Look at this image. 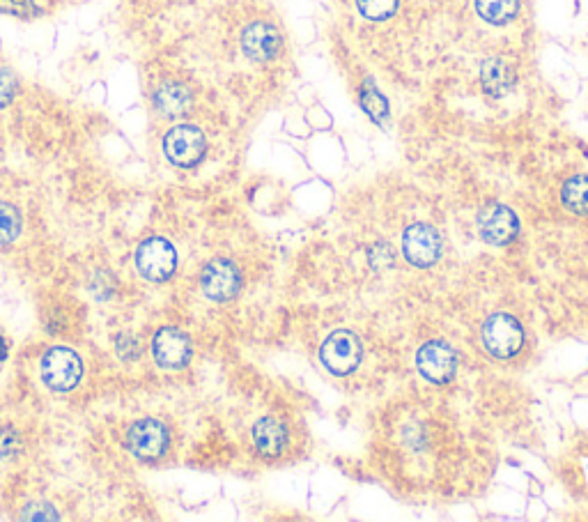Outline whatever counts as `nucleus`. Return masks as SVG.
<instances>
[{
	"label": "nucleus",
	"instance_id": "f257e3e1",
	"mask_svg": "<svg viewBox=\"0 0 588 522\" xmlns=\"http://www.w3.org/2000/svg\"><path fill=\"white\" fill-rule=\"evenodd\" d=\"M40 375L46 387L58 394H67L83 380V359L72 348L51 345L40 359Z\"/></svg>",
	"mask_w": 588,
	"mask_h": 522
},
{
	"label": "nucleus",
	"instance_id": "f03ea898",
	"mask_svg": "<svg viewBox=\"0 0 588 522\" xmlns=\"http://www.w3.org/2000/svg\"><path fill=\"white\" fill-rule=\"evenodd\" d=\"M125 447L143 463H157L170 449V431L161 419L143 417L127 428Z\"/></svg>",
	"mask_w": 588,
	"mask_h": 522
},
{
	"label": "nucleus",
	"instance_id": "7ed1b4c3",
	"mask_svg": "<svg viewBox=\"0 0 588 522\" xmlns=\"http://www.w3.org/2000/svg\"><path fill=\"white\" fill-rule=\"evenodd\" d=\"M361 341L359 336L350 332V329H336L327 339L322 341L320 348V362L336 378H345L352 375L361 364Z\"/></svg>",
	"mask_w": 588,
	"mask_h": 522
},
{
	"label": "nucleus",
	"instance_id": "20e7f679",
	"mask_svg": "<svg viewBox=\"0 0 588 522\" xmlns=\"http://www.w3.org/2000/svg\"><path fill=\"white\" fill-rule=\"evenodd\" d=\"M526 341L522 322L510 313H494L483 325V345L492 357L513 359L522 352Z\"/></svg>",
	"mask_w": 588,
	"mask_h": 522
},
{
	"label": "nucleus",
	"instance_id": "39448f33",
	"mask_svg": "<svg viewBox=\"0 0 588 522\" xmlns=\"http://www.w3.org/2000/svg\"><path fill=\"white\" fill-rule=\"evenodd\" d=\"M136 267L143 279L152 283H164L177 270V251L166 237H147L136 249Z\"/></svg>",
	"mask_w": 588,
	"mask_h": 522
},
{
	"label": "nucleus",
	"instance_id": "423d86ee",
	"mask_svg": "<svg viewBox=\"0 0 588 522\" xmlns=\"http://www.w3.org/2000/svg\"><path fill=\"white\" fill-rule=\"evenodd\" d=\"M444 251V237L432 224H419L409 226L402 235V253H405L407 263L419 267V270H428V267L437 265Z\"/></svg>",
	"mask_w": 588,
	"mask_h": 522
},
{
	"label": "nucleus",
	"instance_id": "0eeeda50",
	"mask_svg": "<svg viewBox=\"0 0 588 522\" xmlns=\"http://www.w3.org/2000/svg\"><path fill=\"white\" fill-rule=\"evenodd\" d=\"M207 138L196 125H175L164 136V155L177 168H193L203 161Z\"/></svg>",
	"mask_w": 588,
	"mask_h": 522
},
{
	"label": "nucleus",
	"instance_id": "6e6552de",
	"mask_svg": "<svg viewBox=\"0 0 588 522\" xmlns=\"http://www.w3.org/2000/svg\"><path fill=\"white\" fill-rule=\"evenodd\" d=\"M200 290L212 302H230L242 290V272L228 258H214L200 272Z\"/></svg>",
	"mask_w": 588,
	"mask_h": 522
},
{
	"label": "nucleus",
	"instance_id": "1a4fd4ad",
	"mask_svg": "<svg viewBox=\"0 0 588 522\" xmlns=\"http://www.w3.org/2000/svg\"><path fill=\"white\" fill-rule=\"evenodd\" d=\"M416 368L432 385H448L458 373V355L446 341H428L416 352Z\"/></svg>",
	"mask_w": 588,
	"mask_h": 522
},
{
	"label": "nucleus",
	"instance_id": "9d476101",
	"mask_svg": "<svg viewBox=\"0 0 588 522\" xmlns=\"http://www.w3.org/2000/svg\"><path fill=\"white\" fill-rule=\"evenodd\" d=\"M478 233L490 247H508L520 235V219L508 205L492 203L478 214Z\"/></svg>",
	"mask_w": 588,
	"mask_h": 522
},
{
	"label": "nucleus",
	"instance_id": "9b49d317",
	"mask_svg": "<svg viewBox=\"0 0 588 522\" xmlns=\"http://www.w3.org/2000/svg\"><path fill=\"white\" fill-rule=\"evenodd\" d=\"M154 362L168 371H180L193 357V345L187 332L177 327H159L152 336Z\"/></svg>",
	"mask_w": 588,
	"mask_h": 522
},
{
	"label": "nucleus",
	"instance_id": "f8f14e48",
	"mask_svg": "<svg viewBox=\"0 0 588 522\" xmlns=\"http://www.w3.org/2000/svg\"><path fill=\"white\" fill-rule=\"evenodd\" d=\"M242 49L255 63H269L283 49V37L272 23L255 21L242 33Z\"/></svg>",
	"mask_w": 588,
	"mask_h": 522
},
{
	"label": "nucleus",
	"instance_id": "ddd939ff",
	"mask_svg": "<svg viewBox=\"0 0 588 522\" xmlns=\"http://www.w3.org/2000/svg\"><path fill=\"white\" fill-rule=\"evenodd\" d=\"M251 437L255 451L265 458L281 456L288 447V428L276 417H262L255 421Z\"/></svg>",
	"mask_w": 588,
	"mask_h": 522
},
{
	"label": "nucleus",
	"instance_id": "4468645a",
	"mask_svg": "<svg viewBox=\"0 0 588 522\" xmlns=\"http://www.w3.org/2000/svg\"><path fill=\"white\" fill-rule=\"evenodd\" d=\"M154 109H157L161 115L166 118H180V115L189 113L193 106V95L189 92L187 86L177 81H166L154 90Z\"/></svg>",
	"mask_w": 588,
	"mask_h": 522
},
{
	"label": "nucleus",
	"instance_id": "2eb2a0df",
	"mask_svg": "<svg viewBox=\"0 0 588 522\" xmlns=\"http://www.w3.org/2000/svg\"><path fill=\"white\" fill-rule=\"evenodd\" d=\"M481 86L492 99L506 97L515 86V69L501 58L485 60L481 67Z\"/></svg>",
	"mask_w": 588,
	"mask_h": 522
},
{
	"label": "nucleus",
	"instance_id": "dca6fc26",
	"mask_svg": "<svg viewBox=\"0 0 588 522\" xmlns=\"http://www.w3.org/2000/svg\"><path fill=\"white\" fill-rule=\"evenodd\" d=\"M561 203L572 214H588V175H572L561 189Z\"/></svg>",
	"mask_w": 588,
	"mask_h": 522
},
{
	"label": "nucleus",
	"instance_id": "f3484780",
	"mask_svg": "<svg viewBox=\"0 0 588 522\" xmlns=\"http://www.w3.org/2000/svg\"><path fill=\"white\" fill-rule=\"evenodd\" d=\"M476 10L492 26H506L520 12V0H476Z\"/></svg>",
	"mask_w": 588,
	"mask_h": 522
},
{
	"label": "nucleus",
	"instance_id": "a211bd4d",
	"mask_svg": "<svg viewBox=\"0 0 588 522\" xmlns=\"http://www.w3.org/2000/svg\"><path fill=\"white\" fill-rule=\"evenodd\" d=\"M359 99L363 111H366L370 115V120L377 122V125H384V122L389 120V102H386V97L373 86V83L366 81V86L361 88Z\"/></svg>",
	"mask_w": 588,
	"mask_h": 522
},
{
	"label": "nucleus",
	"instance_id": "6ab92c4d",
	"mask_svg": "<svg viewBox=\"0 0 588 522\" xmlns=\"http://www.w3.org/2000/svg\"><path fill=\"white\" fill-rule=\"evenodd\" d=\"M21 235V212L12 203H0V247Z\"/></svg>",
	"mask_w": 588,
	"mask_h": 522
},
{
	"label": "nucleus",
	"instance_id": "aec40b11",
	"mask_svg": "<svg viewBox=\"0 0 588 522\" xmlns=\"http://www.w3.org/2000/svg\"><path fill=\"white\" fill-rule=\"evenodd\" d=\"M398 3L400 0H357V10L370 21H386L396 14Z\"/></svg>",
	"mask_w": 588,
	"mask_h": 522
},
{
	"label": "nucleus",
	"instance_id": "412c9836",
	"mask_svg": "<svg viewBox=\"0 0 588 522\" xmlns=\"http://www.w3.org/2000/svg\"><path fill=\"white\" fill-rule=\"evenodd\" d=\"M21 451H23V440L17 428L10 424L0 426V458L12 460L17 458Z\"/></svg>",
	"mask_w": 588,
	"mask_h": 522
},
{
	"label": "nucleus",
	"instance_id": "4be33fe9",
	"mask_svg": "<svg viewBox=\"0 0 588 522\" xmlns=\"http://www.w3.org/2000/svg\"><path fill=\"white\" fill-rule=\"evenodd\" d=\"M113 343H115V355H118L122 362H136L138 357H141V341L136 339L134 334H129V332H122V334H115V339H113Z\"/></svg>",
	"mask_w": 588,
	"mask_h": 522
},
{
	"label": "nucleus",
	"instance_id": "5701e85b",
	"mask_svg": "<svg viewBox=\"0 0 588 522\" xmlns=\"http://www.w3.org/2000/svg\"><path fill=\"white\" fill-rule=\"evenodd\" d=\"M17 88L19 81L12 69L0 67V109H7L12 104V99L17 97Z\"/></svg>",
	"mask_w": 588,
	"mask_h": 522
},
{
	"label": "nucleus",
	"instance_id": "b1692460",
	"mask_svg": "<svg viewBox=\"0 0 588 522\" xmlns=\"http://www.w3.org/2000/svg\"><path fill=\"white\" fill-rule=\"evenodd\" d=\"M23 518L26 520H58V513L51 504L46 502H35L23 509Z\"/></svg>",
	"mask_w": 588,
	"mask_h": 522
},
{
	"label": "nucleus",
	"instance_id": "393cba45",
	"mask_svg": "<svg viewBox=\"0 0 588 522\" xmlns=\"http://www.w3.org/2000/svg\"><path fill=\"white\" fill-rule=\"evenodd\" d=\"M7 350H10V348H7V341H5V336L0 334V364H3L5 359H7Z\"/></svg>",
	"mask_w": 588,
	"mask_h": 522
}]
</instances>
